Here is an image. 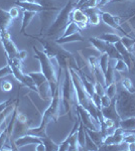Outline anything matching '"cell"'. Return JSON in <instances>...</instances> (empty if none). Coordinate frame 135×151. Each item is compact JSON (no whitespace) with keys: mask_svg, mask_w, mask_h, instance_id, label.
<instances>
[{"mask_svg":"<svg viewBox=\"0 0 135 151\" xmlns=\"http://www.w3.org/2000/svg\"><path fill=\"white\" fill-rule=\"evenodd\" d=\"M61 106H62V95L60 92V86L56 90V93L53 95V99L51 101V104L45 111L43 114V118H41V122L40 126L36 128H30L28 130L27 134H31V135L38 136L40 138L46 137V127L51 121L56 122L60 117L61 112Z\"/></svg>","mask_w":135,"mask_h":151,"instance_id":"1","label":"cell"},{"mask_svg":"<svg viewBox=\"0 0 135 151\" xmlns=\"http://www.w3.org/2000/svg\"><path fill=\"white\" fill-rule=\"evenodd\" d=\"M26 36H30V37L35 38V40L40 41L43 47V52L50 58H55L61 69L66 70L67 68H69L70 63L76 60L72 53H70L67 50H64L62 45H58V42H56V40H45V38H40L34 35H26Z\"/></svg>","mask_w":135,"mask_h":151,"instance_id":"2","label":"cell"},{"mask_svg":"<svg viewBox=\"0 0 135 151\" xmlns=\"http://www.w3.org/2000/svg\"><path fill=\"white\" fill-rule=\"evenodd\" d=\"M34 52V58L40 60L41 73L45 76L46 80L48 81L51 88L53 96L56 93V90L60 86V78H61V70L58 72L56 70L55 64L53 63V58H50L43 52H40L36 47H32Z\"/></svg>","mask_w":135,"mask_h":151,"instance_id":"3","label":"cell"},{"mask_svg":"<svg viewBox=\"0 0 135 151\" xmlns=\"http://www.w3.org/2000/svg\"><path fill=\"white\" fill-rule=\"evenodd\" d=\"M70 70V74L71 78H72V81L75 87L76 93H77V100H78V104L81 105L83 108H85L87 111L90 112V114L92 115L96 120L98 121V111L100 109H98L96 107V105L93 102L92 98L89 96V94L86 92L84 86H83L82 80H81L79 74L76 72V70H74L73 68L69 67Z\"/></svg>","mask_w":135,"mask_h":151,"instance_id":"4","label":"cell"},{"mask_svg":"<svg viewBox=\"0 0 135 151\" xmlns=\"http://www.w3.org/2000/svg\"><path fill=\"white\" fill-rule=\"evenodd\" d=\"M65 70V79L62 86V105L64 106L65 112L69 115L70 120H74L73 111L76 110V106L78 105L77 93L74 87L72 78H71L70 70L67 68Z\"/></svg>","mask_w":135,"mask_h":151,"instance_id":"5","label":"cell"},{"mask_svg":"<svg viewBox=\"0 0 135 151\" xmlns=\"http://www.w3.org/2000/svg\"><path fill=\"white\" fill-rule=\"evenodd\" d=\"M115 104L120 119L135 117V93H129L123 87H117Z\"/></svg>","mask_w":135,"mask_h":151,"instance_id":"6","label":"cell"},{"mask_svg":"<svg viewBox=\"0 0 135 151\" xmlns=\"http://www.w3.org/2000/svg\"><path fill=\"white\" fill-rule=\"evenodd\" d=\"M75 8V3L73 0H69L65 6L58 11V15L55 19L51 25L46 30V33L43 35V36H55L58 33L65 31L66 27L71 22V13H72L73 9Z\"/></svg>","mask_w":135,"mask_h":151,"instance_id":"7","label":"cell"},{"mask_svg":"<svg viewBox=\"0 0 135 151\" xmlns=\"http://www.w3.org/2000/svg\"><path fill=\"white\" fill-rule=\"evenodd\" d=\"M31 123L32 122L29 120L25 114L18 113V112H17L11 137L18 138V137H20V136L27 134L28 130L31 128Z\"/></svg>","mask_w":135,"mask_h":151,"instance_id":"8","label":"cell"},{"mask_svg":"<svg viewBox=\"0 0 135 151\" xmlns=\"http://www.w3.org/2000/svg\"><path fill=\"white\" fill-rule=\"evenodd\" d=\"M0 40H1L2 47H3L7 58H15L17 57V53L19 50H17L15 43L12 40L10 35L7 30L0 31Z\"/></svg>","mask_w":135,"mask_h":151,"instance_id":"9","label":"cell"},{"mask_svg":"<svg viewBox=\"0 0 135 151\" xmlns=\"http://www.w3.org/2000/svg\"><path fill=\"white\" fill-rule=\"evenodd\" d=\"M76 111L79 113V115L81 117V120H82V122L86 128L92 129V130H99L100 129L99 121L96 120L94 117L90 114L89 111H87L85 108H83V107L79 104L76 106Z\"/></svg>","mask_w":135,"mask_h":151,"instance_id":"10","label":"cell"},{"mask_svg":"<svg viewBox=\"0 0 135 151\" xmlns=\"http://www.w3.org/2000/svg\"><path fill=\"white\" fill-rule=\"evenodd\" d=\"M100 14H101V20L105 24H107L108 26H110V27L115 29V30L120 31V32L123 33L127 37H131V36L121 27V24H120V19L121 18H120L119 16H114V15H112V14L108 13V12H102V11H100Z\"/></svg>","mask_w":135,"mask_h":151,"instance_id":"11","label":"cell"},{"mask_svg":"<svg viewBox=\"0 0 135 151\" xmlns=\"http://www.w3.org/2000/svg\"><path fill=\"white\" fill-rule=\"evenodd\" d=\"M7 64L10 65L12 70V76L21 84H24L26 79V74H24L22 70V62L18 58H7Z\"/></svg>","mask_w":135,"mask_h":151,"instance_id":"12","label":"cell"},{"mask_svg":"<svg viewBox=\"0 0 135 151\" xmlns=\"http://www.w3.org/2000/svg\"><path fill=\"white\" fill-rule=\"evenodd\" d=\"M14 145H15L16 149H19L21 147H24V146L27 145H32V144H40V143H43V140L41 138L38 137V136L31 135V134H25V135H22L20 137L16 138L14 140Z\"/></svg>","mask_w":135,"mask_h":151,"instance_id":"13","label":"cell"},{"mask_svg":"<svg viewBox=\"0 0 135 151\" xmlns=\"http://www.w3.org/2000/svg\"><path fill=\"white\" fill-rule=\"evenodd\" d=\"M71 20L74 21L80 29H84L89 24V19H88L87 14L85 13L84 10L80 8H74L72 13H71Z\"/></svg>","mask_w":135,"mask_h":151,"instance_id":"14","label":"cell"},{"mask_svg":"<svg viewBox=\"0 0 135 151\" xmlns=\"http://www.w3.org/2000/svg\"><path fill=\"white\" fill-rule=\"evenodd\" d=\"M101 113L102 115L105 117V118L111 119L115 122L117 127H119V122H120V117L117 113L116 110V104H115V97L112 99L111 104L109 105L108 107H102L101 108Z\"/></svg>","mask_w":135,"mask_h":151,"instance_id":"15","label":"cell"},{"mask_svg":"<svg viewBox=\"0 0 135 151\" xmlns=\"http://www.w3.org/2000/svg\"><path fill=\"white\" fill-rule=\"evenodd\" d=\"M38 94L40 97V99H43V101H51L53 99V93H51V88L48 82L43 83V85H40L38 88Z\"/></svg>","mask_w":135,"mask_h":151,"instance_id":"16","label":"cell"},{"mask_svg":"<svg viewBox=\"0 0 135 151\" xmlns=\"http://www.w3.org/2000/svg\"><path fill=\"white\" fill-rule=\"evenodd\" d=\"M12 21H13V18L11 17L9 11H5L0 7V31L7 30L11 25Z\"/></svg>","mask_w":135,"mask_h":151,"instance_id":"17","label":"cell"},{"mask_svg":"<svg viewBox=\"0 0 135 151\" xmlns=\"http://www.w3.org/2000/svg\"><path fill=\"white\" fill-rule=\"evenodd\" d=\"M84 12L87 14L89 23L91 25H98L101 21V14H100L99 8H89L84 10Z\"/></svg>","mask_w":135,"mask_h":151,"instance_id":"18","label":"cell"},{"mask_svg":"<svg viewBox=\"0 0 135 151\" xmlns=\"http://www.w3.org/2000/svg\"><path fill=\"white\" fill-rule=\"evenodd\" d=\"M85 38L84 36L81 35V32H76L74 35L65 36V37H58L56 40V42H58V45H66V43H72V42H77V41H84Z\"/></svg>","mask_w":135,"mask_h":151,"instance_id":"19","label":"cell"},{"mask_svg":"<svg viewBox=\"0 0 135 151\" xmlns=\"http://www.w3.org/2000/svg\"><path fill=\"white\" fill-rule=\"evenodd\" d=\"M86 132L88 133V135L90 136V138L92 139L94 142L97 144L98 147H100L102 144H103V141H104V136L101 132V130H92V129H89V128H86Z\"/></svg>","mask_w":135,"mask_h":151,"instance_id":"20","label":"cell"},{"mask_svg":"<svg viewBox=\"0 0 135 151\" xmlns=\"http://www.w3.org/2000/svg\"><path fill=\"white\" fill-rule=\"evenodd\" d=\"M38 13L32 11H27V10H23V16H22V24H21V28L19 30L20 33H24L25 29L27 28V26L30 24V22L32 21V19L34 18V16Z\"/></svg>","mask_w":135,"mask_h":151,"instance_id":"21","label":"cell"},{"mask_svg":"<svg viewBox=\"0 0 135 151\" xmlns=\"http://www.w3.org/2000/svg\"><path fill=\"white\" fill-rule=\"evenodd\" d=\"M119 127H121L125 132H132L135 130V117L121 119L119 122Z\"/></svg>","mask_w":135,"mask_h":151,"instance_id":"22","label":"cell"},{"mask_svg":"<svg viewBox=\"0 0 135 151\" xmlns=\"http://www.w3.org/2000/svg\"><path fill=\"white\" fill-rule=\"evenodd\" d=\"M76 72H77L78 74H79L80 78H81V80H82L83 86H84L85 90H86V92H87V93L89 94V96L91 97V98H92L93 95L95 94V88H94V85H93L91 82L88 81L87 78H86V76L84 75V73H83L81 70H76Z\"/></svg>","mask_w":135,"mask_h":151,"instance_id":"23","label":"cell"},{"mask_svg":"<svg viewBox=\"0 0 135 151\" xmlns=\"http://www.w3.org/2000/svg\"><path fill=\"white\" fill-rule=\"evenodd\" d=\"M89 41L92 43V45L94 47L96 50L101 53H105L107 47V42L105 40H101L100 37H90Z\"/></svg>","mask_w":135,"mask_h":151,"instance_id":"24","label":"cell"},{"mask_svg":"<svg viewBox=\"0 0 135 151\" xmlns=\"http://www.w3.org/2000/svg\"><path fill=\"white\" fill-rule=\"evenodd\" d=\"M18 101H19V99H17L16 101L14 102V103L10 104L6 109H4V110L2 111L1 113H0V129H1L2 124L5 122L7 117H8L12 113V112L14 111V109H15V106H16V104L18 103Z\"/></svg>","mask_w":135,"mask_h":151,"instance_id":"25","label":"cell"},{"mask_svg":"<svg viewBox=\"0 0 135 151\" xmlns=\"http://www.w3.org/2000/svg\"><path fill=\"white\" fill-rule=\"evenodd\" d=\"M27 74L30 76V78L33 80L36 88H38L40 85H43V83L48 82V80H46L45 76L43 75L41 72H30V73H27Z\"/></svg>","mask_w":135,"mask_h":151,"instance_id":"26","label":"cell"},{"mask_svg":"<svg viewBox=\"0 0 135 151\" xmlns=\"http://www.w3.org/2000/svg\"><path fill=\"white\" fill-rule=\"evenodd\" d=\"M114 78H115V70L113 69V67L111 65L109 64L107 68V70L104 73V84L105 87L109 86L111 83L115 82L114 81Z\"/></svg>","mask_w":135,"mask_h":151,"instance_id":"27","label":"cell"},{"mask_svg":"<svg viewBox=\"0 0 135 151\" xmlns=\"http://www.w3.org/2000/svg\"><path fill=\"white\" fill-rule=\"evenodd\" d=\"M105 53H107L108 57L110 58H113V60H119V58H122L121 55H120L118 50H116L115 45H112V43L107 42V47H106V52H105Z\"/></svg>","mask_w":135,"mask_h":151,"instance_id":"28","label":"cell"},{"mask_svg":"<svg viewBox=\"0 0 135 151\" xmlns=\"http://www.w3.org/2000/svg\"><path fill=\"white\" fill-rule=\"evenodd\" d=\"M41 140H43V145H45L46 151H58L60 150V145L56 144L48 136L41 138Z\"/></svg>","mask_w":135,"mask_h":151,"instance_id":"29","label":"cell"},{"mask_svg":"<svg viewBox=\"0 0 135 151\" xmlns=\"http://www.w3.org/2000/svg\"><path fill=\"white\" fill-rule=\"evenodd\" d=\"M100 38L103 40H105L108 43H112V45H115L116 42L121 40V36H119L118 35H115V33H104L100 36Z\"/></svg>","mask_w":135,"mask_h":151,"instance_id":"30","label":"cell"},{"mask_svg":"<svg viewBox=\"0 0 135 151\" xmlns=\"http://www.w3.org/2000/svg\"><path fill=\"white\" fill-rule=\"evenodd\" d=\"M85 135H86L85 126H84V124H83L82 120H81L79 128H78V142H79V144L81 147H82L83 150H84V147H85Z\"/></svg>","mask_w":135,"mask_h":151,"instance_id":"31","label":"cell"},{"mask_svg":"<svg viewBox=\"0 0 135 151\" xmlns=\"http://www.w3.org/2000/svg\"><path fill=\"white\" fill-rule=\"evenodd\" d=\"M76 32H81V29L79 26L77 25L74 21H71L70 23H69V25L66 27L65 31H64L62 37H65V36H68V35H74V33Z\"/></svg>","mask_w":135,"mask_h":151,"instance_id":"32","label":"cell"},{"mask_svg":"<svg viewBox=\"0 0 135 151\" xmlns=\"http://www.w3.org/2000/svg\"><path fill=\"white\" fill-rule=\"evenodd\" d=\"M99 64H100V69H101L103 75L107 70L108 65L110 64V58L108 57L107 53H102V55L99 58Z\"/></svg>","mask_w":135,"mask_h":151,"instance_id":"33","label":"cell"},{"mask_svg":"<svg viewBox=\"0 0 135 151\" xmlns=\"http://www.w3.org/2000/svg\"><path fill=\"white\" fill-rule=\"evenodd\" d=\"M86 130V129H85ZM84 150H99V147L97 146V144L93 141L92 139L90 138V136L88 135V133L86 132V135H85V147H84Z\"/></svg>","mask_w":135,"mask_h":151,"instance_id":"34","label":"cell"},{"mask_svg":"<svg viewBox=\"0 0 135 151\" xmlns=\"http://www.w3.org/2000/svg\"><path fill=\"white\" fill-rule=\"evenodd\" d=\"M105 94H106L108 97H110L111 99L114 98L117 94V83L113 82L109 86L105 87Z\"/></svg>","mask_w":135,"mask_h":151,"instance_id":"35","label":"cell"},{"mask_svg":"<svg viewBox=\"0 0 135 151\" xmlns=\"http://www.w3.org/2000/svg\"><path fill=\"white\" fill-rule=\"evenodd\" d=\"M121 85L126 91L129 92V93H135V88L133 86V84H132V81L130 79H128V78H122Z\"/></svg>","mask_w":135,"mask_h":151,"instance_id":"36","label":"cell"},{"mask_svg":"<svg viewBox=\"0 0 135 151\" xmlns=\"http://www.w3.org/2000/svg\"><path fill=\"white\" fill-rule=\"evenodd\" d=\"M113 69L116 72H128V67L122 58L116 60V65L113 67Z\"/></svg>","mask_w":135,"mask_h":151,"instance_id":"37","label":"cell"},{"mask_svg":"<svg viewBox=\"0 0 135 151\" xmlns=\"http://www.w3.org/2000/svg\"><path fill=\"white\" fill-rule=\"evenodd\" d=\"M98 2H99V0H87L79 8L82 9V10H86V9L89 8H96L98 6Z\"/></svg>","mask_w":135,"mask_h":151,"instance_id":"38","label":"cell"},{"mask_svg":"<svg viewBox=\"0 0 135 151\" xmlns=\"http://www.w3.org/2000/svg\"><path fill=\"white\" fill-rule=\"evenodd\" d=\"M7 141H8V130H7V128H5L0 133V150H3Z\"/></svg>","mask_w":135,"mask_h":151,"instance_id":"39","label":"cell"},{"mask_svg":"<svg viewBox=\"0 0 135 151\" xmlns=\"http://www.w3.org/2000/svg\"><path fill=\"white\" fill-rule=\"evenodd\" d=\"M9 75H12V70L10 68V65H7L5 67H3L2 69H0V79H2V78H5L7 76Z\"/></svg>","mask_w":135,"mask_h":151,"instance_id":"40","label":"cell"},{"mask_svg":"<svg viewBox=\"0 0 135 151\" xmlns=\"http://www.w3.org/2000/svg\"><path fill=\"white\" fill-rule=\"evenodd\" d=\"M94 88H95V93L99 95L100 97H102L103 95H105V88L103 87V85L101 83L96 82L94 85Z\"/></svg>","mask_w":135,"mask_h":151,"instance_id":"41","label":"cell"},{"mask_svg":"<svg viewBox=\"0 0 135 151\" xmlns=\"http://www.w3.org/2000/svg\"><path fill=\"white\" fill-rule=\"evenodd\" d=\"M17 99H18V98H15V99H9V100H6V101H4V102H1V103H0V113H1V112L3 111L4 109H6L7 107H8L10 104L14 103V102H15Z\"/></svg>","mask_w":135,"mask_h":151,"instance_id":"42","label":"cell"},{"mask_svg":"<svg viewBox=\"0 0 135 151\" xmlns=\"http://www.w3.org/2000/svg\"><path fill=\"white\" fill-rule=\"evenodd\" d=\"M112 102V99L110 97H108L106 94L103 95L101 97V108L102 107H108Z\"/></svg>","mask_w":135,"mask_h":151,"instance_id":"43","label":"cell"},{"mask_svg":"<svg viewBox=\"0 0 135 151\" xmlns=\"http://www.w3.org/2000/svg\"><path fill=\"white\" fill-rule=\"evenodd\" d=\"M0 87H1V89L5 92H9L12 90V84L8 81H3L1 83V85H0Z\"/></svg>","mask_w":135,"mask_h":151,"instance_id":"44","label":"cell"},{"mask_svg":"<svg viewBox=\"0 0 135 151\" xmlns=\"http://www.w3.org/2000/svg\"><path fill=\"white\" fill-rule=\"evenodd\" d=\"M92 100H93V102H94V104L96 105V107L101 110V97H100L98 94L95 93L94 95H93Z\"/></svg>","mask_w":135,"mask_h":151,"instance_id":"45","label":"cell"},{"mask_svg":"<svg viewBox=\"0 0 135 151\" xmlns=\"http://www.w3.org/2000/svg\"><path fill=\"white\" fill-rule=\"evenodd\" d=\"M123 141L126 143V144H129V143H135V133L134 134L130 133L128 135H124Z\"/></svg>","mask_w":135,"mask_h":151,"instance_id":"46","label":"cell"},{"mask_svg":"<svg viewBox=\"0 0 135 151\" xmlns=\"http://www.w3.org/2000/svg\"><path fill=\"white\" fill-rule=\"evenodd\" d=\"M26 57H27V52H26V50H19L18 53H17L16 58H18L19 60L23 62V60H25Z\"/></svg>","mask_w":135,"mask_h":151,"instance_id":"47","label":"cell"},{"mask_svg":"<svg viewBox=\"0 0 135 151\" xmlns=\"http://www.w3.org/2000/svg\"><path fill=\"white\" fill-rule=\"evenodd\" d=\"M9 13H10L11 17L13 19L17 18V17H18V15H19V11H18V9H17L16 7H12L10 10H9Z\"/></svg>","mask_w":135,"mask_h":151,"instance_id":"48","label":"cell"},{"mask_svg":"<svg viewBox=\"0 0 135 151\" xmlns=\"http://www.w3.org/2000/svg\"><path fill=\"white\" fill-rule=\"evenodd\" d=\"M129 72L131 74L135 75V55H132V58H131V65L129 68Z\"/></svg>","mask_w":135,"mask_h":151,"instance_id":"49","label":"cell"},{"mask_svg":"<svg viewBox=\"0 0 135 151\" xmlns=\"http://www.w3.org/2000/svg\"><path fill=\"white\" fill-rule=\"evenodd\" d=\"M113 0H99L98 2V7H102V6H105L106 4H109V3H112Z\"/></svg>","mask_w":135,"mask_h":151,"instance_id":"50","label":"cell"},{"mask_svg":"<svg viewBox=\"0 0 135 151\" xmlns=\"http://www.w3.org/2000/svg\"><path fill=\"white\" fill-rule=\"evenodd\" d=\"M127 150H130V151H135V143H129L127 144Z\"/></svg>","mask_w":135,"mask_h":151,"instance_id":"51","label":"cell"},{"mask_svg":"<svg viewBox=\"0 0 135 151\" xmlns=\"http://www.w3.org/2000/svg\"><path fill=\"white\" fill-rule=\"evenodd\" d=\"M35 150H45V145H43V143H40V144H38V146H36Z\"/></svg>","mask_w":135,"mask_h":151,"instance_id":"52","label":"cell"},{"mask_svg":"<svg viewBox=\"0 0 135 151\" xmlns=\"http://www.w3.org/2000/svg\"><path fill=\"white\" fill-rule=\"evenodd\" d=\"M86 1H87V0H79V1H78L77 3L75 4V8H79V7L82 5L84 2H86Z\"/></svg>","mask_w":135,"mask_h":151,"instance_id":"53","label":"cell"},{"mask_svg":"<svg viewBox=\"0 0 135 151\" xmlns=\"http://www.w3.org/2000/svg\"><path fill=\"white\" fill-rule=\"evenodd\" d=\"M123 1H135V0H113L112 2H123Z\"/></svg>","mask_w":135,"mask_h":151,"instance_id":"54","label":"cell"},{"mask_svg":"<svg viewBox=\"0 0 135 151\" xmlns=\"http://www.w3.org/2000/svg\"><path fill=\"white\" fill-rule=\"evenodd\" d=\"M25 1H28V2H38V0H25Z\"/></svg>","mask_w":135,"mask_h":151,"instance_id":"55","label":"cell"},{"mask_svg":"<svg viewBox=\"0 0 135 151\" xmlns=\"http://www.w3.org/2000/svg\"><path fill=\"white\" fill-rule=\"evenodd\" d=\"M78 1H79V0H76V3H77V2H78ZM76 3H75V4H76Z\"/></svg>","mask_w":135,"mask_h":151,"instance_id":"56","label":"cell"}]
</instances>
